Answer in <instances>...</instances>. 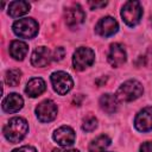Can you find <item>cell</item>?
Segmentation results:
<instances>
[{"label": "cell", "mask_w": 152, "mask_h": 152, "mask_svg": "<svg viewBox=\"0 0 152 152\" xmlns=\"http://www.w3.org/2000/svg\"><path fill=\"white\" fill-rule=\"evenodd\" d=\"M27 131H28L27 121L24 118H18V116L10 119L2 129L5 138L12 144H17L20 140H23Z\"/></svg>", "instance_id": "obj_1"}, {"label": "cell", "mask_w": 152, "mask_h": 152, "mask_svg": "<svg viewBox=\"0 0 152 152\" xmlns=\"http://www.w3.org/2000/svg\"><path fill=\"white\" fill-rule=\"evenodd\" d=\"M12 152H37V150L33 146H21L19 148L13 150Z\"/></svg>", "instance_id": "obj_24"}, {"label": "cell", "mask_w": 152, "mask_h": 152, "mask_svg": "<svg viewBox=\"0 0 152 152\" xmlns=\"http://www.w3.org/2000/svg\"><path fill=\"white\" fill-rule=\"evenodd\" d=\"M53 152H80L77 150H69V148H55Z\"/></svg>", "instance_id": "obj_27"}, {"label": "cell", "mask_w": 152, "mask_h": 152, "mask_svg": "<svg viewBox=\"0 0 152 152\" xmlns=\"http://www.w3.org/2000/svg\"><path fill=\"white\" fill-rule=\"evenodd\" d=\"M50 78H51L53 90L59 95H65L71 90L74 86V81L71 76L65 71H55Z\"/></svg>", "instance_id": "obj_6"}, {"label": "cell", "mask_w": 152, "mask_h": 152, "mask_svg": "<svg viewBox=\"0 0 152 152\" xmlns=\"http://www.w3.org/2000/svg\"><path fill=\"white\" fill-rule=\"evenodd\" d=\"M52 137H53V140L63 147L71 146L75 142V139H76L74 129L69 126H62V127L57 128Z\"/></svg>", "instance_id": "obj_10"}, {"label": "cell", "mask_w": 152, "mask_h": 152, "mask_svg": "<svg viewBox=\"0 0 152 152\" xmlns=\"http://www.w3.org/2000/svg\"><path fill=\"white\" fill-rule=\"evenodd\" d=\"M99 103H100L101 109L108 114H113L114 112L118 110V107H119L118 97L113 94H103L100 97Z\"/></svg>", "instance_id": "obj_16"}, {"label": "cell", "mask_w": 152, "mask_h": 152, "mask_svg": "<svg viewBox=\"0 0 152 152\" xmlns=\"http://www.w3.org/2000/svg\"><path fill=\"white\" fill-rule=\"evenodd\" d=\"M23 106H24V100L17 93L8 94L2 100V110L6 113H17L23 108Z\"/></svg>", "instance_id": "obj_13"}, {"label": "cell", "mask_w": 152, "mask_h": 152, "mask_svg": "<svg viewBox=\"0 0 152 152\" xmlns=\"http://www.w3.org/2000/svg\"><path fill=\"white\" fill-rule=\"evenodd\" d=\"M50 61H51V52L45 46H38L32 52L31 63L34 66H39V68L46 66L50 63Z\"/></svg>", "instance_id": "obj_14"}, {"label": "cell", "mask_w": 152, "mask_h": 152, "mask_svg": "<svg viewBox=\"0 0 152 152\" xmlns=\"http://www.w3.org/2000/svg\"><path fill=\"white\" fill-rule=\"evenodd\" d=\"M109 145H110V139H109V137L102 134V135H99L96 139H94V140L89 144L88 151H89V152H102V151L106 150Z\"/></svg>", "instance_id": "obj_19"}, {"label": "cell", "mask_w": 152, "mask_h": 152, "mask_svg": "<svg viewBox=\"0 0 152 152\" xmlns=\"http://www.w3.org/2000/svg\"><path fill=\"white\" fill-rule=\"evenodd\" d=\"M144 93V88L142 84L137 81V80H128L126 82H124L119 89L116 90V97L120 101H125V102H131L133 100H137L138 97H140Z\"/></svg>", "instance_id": "obj_2"}, {"label": "cell", "mask_w": 152, "mask_h": 152, "mask_svg": "<svg viewBox=\"0 0 152 152\" xmlns=\"http://www.w3.org/2000/svg\"><path fill=\"white\" fill-rule=\"evenodd\" d=\"M145 62H146V64L147 65H150L151 68H152V46L148 49V51H147V55H146V57H145Z\"/></svg>", "instance_id": "obj_26"}, {"label": "cell", "mask_w": 152, "mask_h": 152, "mask_svg": "<svg viewBox=\"0 0 152 152\" xmlns=\"http://www.w3.org/2000/svg\"><path fill=\"white\" fill-rule=\"evenodd\" d=\"M121 17L128 26H135L137 24H139L142 17V8L140 2L133 0L125 2L121 10Z\"/></svg>", "instance_id": "obj_4"}, {"label": "cell", "mask_w": 152, "mask_h": 152, "mask_svg": "<svg viewBox=\"0 0 152 152\" xmlns=\"http://www.w3.org/2000/svg\"><path fill=\"white\" fill-rule=\"evenodd\" d=\"M134 126L139 132L142 133L152 131V107H145L137 114Z\"/></svg>", "instance_id": "obj_9"}, {"label": "cell", "mask_w": 152, "mask_h": 152, "mask_svg": "<svg viewBox=\"0 0 152 152\" xmlns=\"http://www.w3.org/2000/svg\"><path fill=\"white\" fill-rule=\"evenodd\" d=\"M95 61V53L91 49L89 48H84L81 46L78 48L75 52H74V57H72V65L75 68V70L77 71H82L86 68L90 66Z\"/></svg>", "instance_id": "obj_5"}, {"label": "cell", "mask_w": 152, "mask_h": 152, "mask_svg": "<svg viewBox=\"0 0 152 152\" xmlns=\"http://www.w3.org/2000/svg\"><path fill=\"white\" fill-rule=\"evenodd\" d=\"M89 4V6L93 8V10H95V8H99V7H104L106 5H107V1H102V2H91V1H89L88 2Z\"/></svg>", "instance_id": "obj_25"}, {"label": "cell", "mask_w": 152, "mask_h": 152, "mask_svg": "<svg viewBox=\"0 0 152 152\" xmlns=\"http://www.w3.org/2000/svg\"><path fill=\"white\" fill-rule=\"evenodd\" d=\"M13 32L20 37V38H25V39H30L37 36L38 33V23L32 19V18H23L19 19L17 21H14L13 26Z\"/></svg>", "instance_id": "obj_3"}, {"label": "cell", "mask_w": 152, "mask_h": 152, "mask_svg": "<svg viewBox=\"0 0 152 152\" xmlns=\"http://www.w3.org/2000/svg\"><path fill=\"white\" fill-rule=\"evenodd\" d=\"M30 11V4L27 1H12L8 5V14L12 18H18L26 14Z\"/></svg>", "instance_id": "obj_18"}, {"label": "cell", "mask_w": 152, "mask_h": 152, "mask_svg": "<svg viewBox=\"0 0 152 152\" xmlns=\"http://www.w3.org/2000/svg\"><path fill=\"white\" fill-rule=\"evenodd\" d=\"M64 55H65V50H64L62 46H58V48H56V50H55L53 59H55V61H61V59H63Z\"/></svg>", "instance_id": "obj_22"}, {"label": "cell", "mask_w": 152, "mask_h": 152, "mask_svg": "<svg viewBox=\"0 0 152 152\" xmlns=\"http://www.w3.org/2000/svg\"><path fill=\"white\" fill-rule=\"evenodd\" d=\"M118 30H119V24H118V21H116L113 17H109V15L101 18V19L97 21L96 26H95L96 33L100 34L101 37H104V38L115 34V33L118 32Z\"/></svg>", "instance_id": "obj_8"}, {"label": "cell", "mask_w": 152, "mask_h": 152, "mask_svg": "<svg viewBox=\"0 0 152 152\" xmlns=\"http://www.w3.org/2000/svg\"><path fill=\"white\" fill-rule=\"evenodd\" d=\"M140 152H152V141H145L140 146Z\"/></svg>", "instance_id": "obj_23"}, {"label": "cell", "mask_w": 152, "mask_h": 152, "mask_svg": "<svg viewBox=\"0 0 152 152\" xmlns=\"http://www.w3.org/2000/svg\"><path fill=\"white\" fill-rule=\"evenodd\" d=\"M28 51V46L25 42L21 40H13L10 44V55L17 59V61H23Z\"/></svg>", "instance_id": "obj_17"}, {"label": "cell", "mask_w": 152, "mask_h": 152, "mask_svg": "<svg viewBox=\"0 0 152 152\" xmlns=\"http://www.w3.org/2000/svg\"><path fill=\"white\" fill-rule=\"evenodd\" d=\"M36 115L42 122H50L57 116V106L52 100H44L36 107Z\"/></svg>", "instance_id": "obj_7"}, {"label": "cell", "mask_w": 152, "mask_h": 152, "mask_svg": "<svg viewBox=\"0 0 152 152\" xmlns=\"http://www.w3.org/2000/svg\"><path fill=\"white\" fill-rule=\"evenodd\" d=\"M21 78V71L19 69H11L5 75V82L10 87H15L20 82Z\"/></svg>", "instance_id": "obj_20"}, {"label": "cell", "mask_w": 152, "mask_h": 152, "mask_svg": "<svg viewBox=\"0 0 152 152\" xmlns=\"http://www.w3.org/2000/svg\"><path fill=\"white\" fill-rule=\"evenodd\" d=\"M45 89H46L45 81L40 77H33L27 82V84L25 87V93L30 97H37L40 94H43L45 91Z\"/></svg>", "instance_id": "obj_15"}, {"label": "cell", "mask_w": 152, "mask_h": 152, "mask_svg": "<svg viewBox=\"0 0 152 152\" xmlns=\"http://www.w3.org/2000/svg\"><path fill=\"white\" fill-rule=\"evenodd\" d=\"M64 18H65V23L69 27H75L84 21L86 13L80 5H74L69 8H66V11L64 13Z\"/></svg>", "instance_id": "obj_12"}, {"label": "cell", "mask_w": 152, "mask_h": 152, "mask_svg": "<svg viewBox=\"0 0 152 152\" xmlns=\"http://www.w3.org/2000/svg\"><path fill=\"white\" fill-rule=\"evenodd\" d=\"M97 127V119L95 116H87L84 120H83V124H82V129L86 131V132H93L95 128Z\"/></svg>", "instance_id": "obj_21"}, {"label": "cell", "mask_w": 152, "mask_h": 152, "mask_svg": "<svg viewBox=\"0 0 152 152\" xmlns=\"http://www.w3.org/2000/svg\"><path fill=\"white\" fill-rule=\"evenodd\" d=\"M107 59H108L109 64L112 66H114V68H118V66L122 65L127 59V55H126L125 48L119 43L112 44L110 48H109V52H108Z\"/></svg>", "instance_id": "obj_11"}]
</instances>
